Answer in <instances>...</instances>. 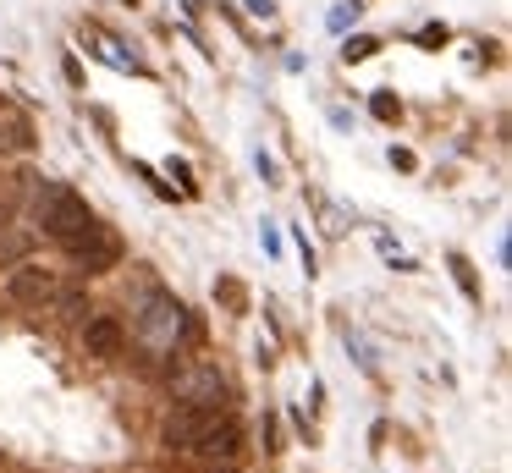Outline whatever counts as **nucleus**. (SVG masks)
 Listing matches in <instances>:
<instances>
[{"mask_svg":"<svg viewBox=\"0 0 512 473\" xmlns=\"http://www.w3.org/2000/svg\"><path fill=\"white\" fill-rule=\"evenodd\" d=\"M248 11H254V17H270L276 6H270V0H248Z\"/></svg>","mask_w":512,"mask_h":473,"instance_id":"14","label":"nucleus"},{"mask_svg":"<svg viewBox=\"0 0 512 473\" xmlns=\"http://www.w3.org/2000/svg\"><path fill=\"white\" fill-rule=\"evenodd\" d=\"M182 457H193V462H237L243 457V424H237L232 413H221L188 451H182Z\"/></svg>","mask_w":512,"mask_h":473,"instance_id":"7","label":"nucleus"},{"mask_svg":"<svg viewBox=\"0 0 512 473\" xmlns=\"http://www.w3.org/2000/svg\"><path fill=\"white\" fill-rule=\"evenodd\" d=\"M199 473H237L232 462H199Z\"/></svg>","mask_w":512,"mask_h":473,"instance_id":"13","label":"nucleus"},{"mask_svg":"<svg viewBox=\"0 0 512 473\" xmlns=\"http://www.w3.org/2000/svg\"><path fill=\"white\" fill-rule=\"evenodd\" d=\"M171 396H177V402L226 407V380H221V369H215V363H188V369L177 363V374H171Z\"/></svg>","mask_w":512,"mask_h":473,"instance_id":"6","label":"nucleus"},{"mask_svg":"<svg viewBox=\"0 0 512 473\" xmlns=\"http://www.w3.org/2000/svg\"><path fill=\"white\" fill-rule=\"evenodd\" d=\"M34 226L45 231L50 242H67V237H78V231H89L94 226V209L83 204L72 187H61V182H45L34 193Z\"/></svg>","mask_w":512,"mask_h":473,"instance_id":"1","label":"nucleus"},{"mask_svg":"<svg viewBox=\"0 0 512 473\" xmlns=\"http://www.w3.org/2000/svg\"><path fill=\"white\" fill-rule=\"evenodd\" d=\"M138 308H144L138 330H144L149 341H155V336H177V330H182V303H177V297H166V292H155V286H149V292L138 297Z\"/></svg>","mask_w":512,"mask_h":473,"instance_id":"8","label":"nucleus"},{"mask_svg":"<svg viewBox=\"0 0 512 473\" xmlns=\"http://www.w3.org/2000/svg\"><path fill=\"white\" fill-rule=\"evenodd\" d=\"M375 50H380V44L358 33V39H347V44H342V61H369V55H375Z\"/></svg>","mask_w":512,"mask_h":473,"instance_id":"10","label":"nucleus"},{"mask_svg":"<svg viewBox=\"0 0 512 473\" xmlns=\"http://www.w3.org/2000/svg\"><path fill=\"white\" fill-rule=\"evenodd\" d=\"M375 116H380V121H397V99H391V94H375Z\"/></svg>","mask_w":512,"mask_h":473,"instance_id":"12","label":"nucleus"},{"mask_svg":"<svg viewBox=\"0 0 512 473\" xmlns=\"http://www.w3.org/2000/svg\"><path fill=\"white\" fill-rule=\"evenodd\" d=\"M452 270H457V286H463L468 297H479V286H474V270H468V259H463V253H452Z\"/></svg>","mask_w":512,"mask_h":473,"instance_id":"11","label":"nucleus"},{"mask_svg":"<svg viewBox=\"0 0 512 473\" xmlns=\"http://www.w3.org/2000/svg\"><path fill=\"white\" fill-rule=\"evenodd\" d=\"M226 407H204V402H177L171 407L166 418H160V446L171 451V457H182V451L193 446V440L204 435V429L215 424V418H221Z\"/></svg>","mask_w":512,"mask_h":473,"instance_id":"4","label":"nucleus"},{"mask_svg":"<svg viewBox=\"0 0 512 473\" xmlns=\"http://www.w3.org/2000/svg\"><path fill=\"white\" fill-rule=\"evenodd\" d=\"M56 286H61V275L50 270L45 259H17V264H6V275H0V297H6L12 308H28V314L50 308Z\"/></svg>","mask_w":512,"mask_h":473,"instance_id":"2","label":"nucleus"},{"mask_svg":"<svg viewBox=\"0 0 512 473\" xmlns=\"http://www.w3.org/2000/svg\"><path fill=\"white\" fill-rule=\"evenodd\" d=\"M61 253H67L83 275H105V270H116V264H122V237H116V231H105L100 220H94L89 231H78V237L61 242Z\"/></svg>","mask_w":512,"mask_h":473,"instance_id":"3","label":"nucleus"},{"mask_svg":"<svg viewBox=\"0 0 512 473\" xmlns=\"http://www.w3.org/2000/svg\"><path fill=\"white\" fill-rule=\"evenodd\" d=\"M78 341H83V358L111 363V358H122V352H127V325L116 314L89 308V319H78Z\"/></svg>","mask_w":512,"mask_h":473,"instance_id":"5","label":"nucleus"},{"mask_svg":"<svg viewBox=\"0 0 512 473\" xmlns=\"http://www.w3.org/2000/svg\"><path fill=\"white\" fill-rule=\"evenodd\" d=\"M50 308H56V314L61 319H72V325H78V319H89V286H67V281H61L56 286V297H50Z\"/></svg>","mask_w":512,"mask_h":473,"instance_id":"9","label":"nucleus"}]
</instances>
